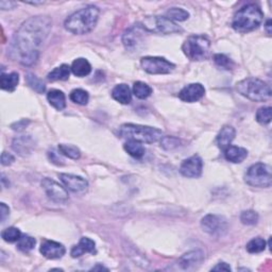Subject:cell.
Listing matches in <instances>:
<instances>
[{
  "instance_id": "8d00e7d4",
  "label": "cell",
  "mask_w": 272,
  "mask_h": 272,
  "mask_svg": "<svg viewBox=\"0 0 272 272\" xmlns=\"http://www.w3.org/2000/svg\"><path fill=\"white\" fill-rule=\"evenodd\" d=\"M214 62L218 67L227 69V70L232 69L234 66L233 61L230 58H227L226 54H221V53L214 55Z\"/></svg>"
},
{
  "instance_id": "f35d334b",
  "label": "cell",
  "mask_w": 272,
  "mask_h": 272,
  "mask_svg": "<svg viewBox=\"0 0 272 272\" xmlns=\"http://www.w3.org/2000/svg\"><path fill=\"white\" fill-rule=\"evenodd\" d=\"M180 146V139L174 136H164L161 139V147L165 150H173Z\"/></svg>"
},
{
  "instance_id": "603a6c76",
  "label": "cell",
  "mask_w": 272,
  "mask_h": 272,
  "mask_svg": "<svg viewBox=\"0 0 272 272\" xmlns=\"http://www.w3.org/2000/svg\"><path fill=\"white\" fill-rule=\"evenodd\" d=\"M47 99L49 103L51 104L54 109L58 111H62L65 109L66 106V98L64 92L59 90H51L48 91Z\"/></svg>"
},
{
  "instance_id": "4dcf8cb0",
  "label": "cell",
  "mask_w": 272,
  "mask_h": 272,
  "mask_svg": "<svg viewBox=\"0 0 272 272\" xmlns=\"http://www.w3.org/2000/svg\"><path fill=\"white\" fill-rule=\"evenodd\" d=\"M166 17L173 21H184L189 17V13L181 8H170L166 12Z\"/></svg>"
},
{
  "instance_id": "60d3db41",
  "label": "cell",
  "mask_w": 272,
  "mask_h": 272,
  "mask_svg": "<svg viewBox=\"0 0 272 272\" xmlns=\"http://www.w3.org/2000/svg\"><path fill=\"white\" fill-rule=\"evenodd\" d=\"M28 124H29V120H27V121L25 119L20 120V121H18V123L12 125V129L15 131H21V130H24Z\"/></svg>"
},
{
  "instance_id": "f546056e",
  "label": "cell",
  "mask_w": 272,
  "mask_h": 272,
  "mask_svg": "<svg viewBox=\"0 0 272 272\" xmlns=\"http://www.w3.org/2000/svg\"><path fill=\"white\" fill-rule=\"evenodd\" d=\"M70 100L73 102L80 104V105H85L88 104L89 99H90V95L87 91L81 90V89H77L74 90L73 91L70 92Z\"/></svg>"
},
{
  "instance_id": "2e32d148",
  "label": "cell",
  "mask_w": 272,
  "mask_h": 272,
  "mask_svg": "<svg viewBox=\"0 0 272 272\" xmlns=\"http://www.w3.org/2000/svg\"><path fill=\"white\" fill-rule=\"evenodd\" d=\"M40 251L48 260H59L65 254L66 249L60 242L53 240H45L42 243Z\"/></svg>"
},
{
  "instance_id": "277c9868",
  "label": "cell",
  "mask_w": 272,
  "mask_h": 272,
  "mask_svg": "<svg viewBox=\"0 0 272 272\" xmlns=\"http://www.w3.org/2000/svg\"><path fill=\"white\" fill-rule=\"evenodd\" d=\"M118 132L120 137L139 141L141 144H153L164 137V133L160 129L135 124H125L119 128Z\"/></svg>"
},
{
  "instance_id": "9c48e42d",
  "label": "cell",
  "mask_w": 272,
  "mask_h": 272,
  "mask_svg": "<svg viewBox=\"0 0 272 272\" xmlns=\"http://www.w3.org/2000/svg\"><path fill=\"white\" fill-rule=\"evenodd\" d=\"M140 65L150 75H167L175 69V64L161 56H144L140 60Z\"/></svg>"
},
{
  "instance_id": "6da1fadb",
  "label": "cell",
  "mask_w": 272,
  "mask_h": 272,
  "mask_svg": "<svg viewBox=\"0 0 272 272\" xmlns=\"http://www.w3.org/2000/svg\"><path fill=\"white\" fill-rule=\"evenodd\" d=\"M51 25L48 16H34L26 20L13 37L10 47L12 58L25 66L33 65L39 59L40 50L48 38Z\"/></svg>"
},
{
  "instance_id": "836d02e7",
  "label": "cell",
  "mask_w": 272,
  "mask_h": 272,
  "mask_svg": "<svg viewBox=\"0 0 272 272\" xmlns=\"http://www.w3.org/2000/svg\"><path fill=\"white\" fill-rule=\"evenodd\" d=\"M26 80H27L28 85H29L32 90L39 92V94H43V92L45 91L46 87H45L44 82H43L41 79H39L37 76H34L32 74H28L26 77Z\"/></svg>"
},
{
  "instance_id": "4fadbf2b",
  "label": "cell",
  "mask_w": 272,
  "mask_h": 272,
  "mask_svg": "<svg viewBox=\"0 0 272 272\" xmlns=\"http://www.w3.org/2000/svg\"><path fill=\"white\" fill-rule=\"evenodd\" d=\"M203 162L199 155H192L182 162L180 173L186 178H199L202 174Z\"/></svg>"
},
{
  "instance_id": "4316f807",
  "label": "cell",
  "mask_w": 272,
  "mask_h": 272,
  "mask_svg": "<svg viewBox=\"0 0 272 272\" xmlns=\"http://www.w3.org/2000/svg\"><path fill=\"white\" fill-rule=\"evenodd\" d=\"M125 150L135 159H140L145 155V147L136 140H128L125 144Z\"/></svg>"
},
{
  "instance_id": "9a60e30c",
  "label": "cell",
  "mask_w": 272,
  "mask_h": 272,
  "mask_svg": "<svg viewBox=\"0 0 272 272\" xmlns=\"http://www.w3.org/2000/svg\"><path fill=\"white\" fill-rule=\"evenodd\" d=\"M205 94V89L202 84L200 83H191L187 87L181 90L179 92V98H180L184 102H196L199 101Z\"/></svg>"
},
{
  "instance_id": "7dc6e473",
  "label": "cell",
  "mask_w": 272,
  "mask_h": 272,
  "mask_svg": "<svg viewBox=\"0 0 272 272\" xmlns=\"http://www.w3.org/2000/svg\"><path fill=\"white\" fill-rule=\"evenodd\" d=\"M91 270H92V271H96V270H105V271H107V268L101 266V265H97V266L92 268Z\"/></svg>"
},
{
  "instance_id": "d590c367",
  "label": "cell",
  "mask_w": 272,
  "mask_h": 272,
  "mask_svg": "<svg viewBox=\"0 0 272 272\" xmlns=\"http://www.w3.org/2000/svg\"><path fill=\"white\" fill-rule=\"evenodd\" d=\"M1 237L6 242H15V241H18L19 238L21 237V233L17 227H12L5 228V230L2 231Z\"/></svg>"
},
{
  "instance_id": "7c38bea8",
  "label": "cell",
  "mask_w": 272,
  "mask_h": 272,
  "mask_svg": "<svg viewBox=\"0 0 272 272\" xmlns=\"http://www.w3.org/2000/svg\"><path fill=\"white\" fill-rule=\"evenodd\" d=\"M42 187L45 190L48 198L56 203H64L68 200L67 190L58 182L51 180V179L45 178L42 181Z\"/></svg>"
},
{
  "instance_id": "f1b7e54d",
  "label": "cell",
  "mask_w": 272,
  "mask_h": 272,
  "mask_svg": "<svg viewBox=\"0 0 272 272\" xmlns=\"http://www.w3.org/2000/svg\"><path fill=\"white\" fill-rule=\"evenodd\" d=\"M267 247L266 240L262 237H255L247 243V251L249 253H261Z\"/></svg>"
},
{
  "instance_id": "d6986e66",
  "label": "cell",
  "mask_w": 272,
  "mask_h": 272,
  "mask_svg": "<svg viewBox=\"0 0 272 272\" xmlns=\"http://www.w3.org/2000/svg\"><path fill=\"white\" fill-rule=\"evenodd\" d=\"M204 260V255L201 251H191L188 253H185L180 260H179V265L183 269H191L198 265L201 264Z\"/></svg>"
},
{
  "instance_id": "8fae6325",
  "label": "cell",
  "mask_w": 272,
  "mask_h": 272,
  "mask_svg": "<svg viewBox=\"0 0 272 272\" xmlns=\"http://www.w3.org/2000/svg\"><path fill=\"white\" fill-rule=\"evenodd\" d=\"M201 227L203 231L210 235H223L227 228V219L220 215L210 214L206 215L201 220Z\"/></svg>"
},
{
  "instance_id": "bcb514c9",
  "label": "cell",
  "mask_w": 272,
  "mask_h": 272,
  "mask_svg": "<svg viewBox=\"0 0 272 272\" xmlns=\"http://www.w3.org/2000/svg\"><path fill=\"white\" fill-rule=\"evenodd\" d=\"M266 30L269 35H271V19H268L266 23Z\"/></svg>"
},
{
  "instance_id": "ee69618b",
  "label": "cell",
  "mask_w": 272,
  "mask_h": 272,
  "mask_svg": "<svg viewBox=\"0 0 272 272\" xmlns=\"http://www.w3.org/2000/svg\"><path fill=\"white\" fill-rule=\"evenodd\" d=\"M15 2H12V1H0V9L1 10H11L13 9L14 6H15Z\"/></svg>"
},
{
  "instance_id": "d6a6232c",
  "label": "cell",
  "mask_w": 272,
  "mask_h": 272,
  "mask_svg": "<svg viewBox=\"0 0 272 272\" xmlns=\"http://www.w3.org/2000/svg\"><path fill=\"white\" fill-rule=\"evenodd\" d=\"M59 151L61 154L65 155V156L69 157V159H73V160L80 159V156H81L80 150L73 145H64V144L59 145Z\"/></svg>"
},
{
  "instance_id": "5bb4252c",
  "label": "cell",
  "mask_w": 272,
  "mask_h": 272,
  "mask_svg": "<svg viewBox=\"0 0 272 272\" xmlns=\"http://www.w3.org/2000/svg\"><path fill=\"white\" fill-rule=\"evenodd\" d=\"M59 178L64 186L70 191L77 192V194H84L89 189V182L82 177L69 174H61Z\"/></svg>"
},
{
  "instance_id": "484cf974",
  "label": "cell",
  "mask_w": 272,
  "mask_h": 272,
  "mask_svg": "<svg viewBox=\"0 0 272 272\" xmlns=\"http://www.w3.org/2000/svg\"><path fill=\"white\" fill-rule=\"evenodd\" d=\"M70 70H71V68L68 65H66V64H63V65L54 68L51 73H49L47 78H48V80L51 82L66 81L69 79Z\"/></svg>"
},
{
  "instance_id": "7a4b0ae2",
  "label": "cell",
  "mask_w": 272,
  "mask_h": 272,
  "mask_svg": "<svg viewBox=\"0 0 272 272\" xmlns=\"http://www.w3.org/2000/svg\"><path fill=\"white\" fill-rule=\"evenodd\" d=\"M100 11L95 5H88L75 12L65 20V29L74 34H87L96 27Z\"/></svg>"
},
{
  "instance_id": "d4e9b609",
  "label": "cell",
  "mask_w": 272,
  "mask_h": 272,
  "mask_svg": "<svg viewBox=\"0 0 272 272\" xmlns=\"http://www.w3.org/2000/svg\"><path fill=\"white\" fill-rule=\"evenodd\" d=\"M19 82V76L17 73H11V74H1L0 77V85L1 89L8 91H13L17 88Z\"/></svg>"
},
{
  "instance_id": "7bdbcfd3",
  "label": "cell",
  "mask_w": 272,
  "mask_h": 272,
  "mask_svg": "<svg viewBox=\"0 0 272 272\" xmlns=\"http://www.w3.org/2000/svg\"><path fill=\"white\" fill-rule=\"evenodd\" d=\"M214 271H231V267L227 263H219L217 266L213 267Z\"/></svg>"
},
{
  "instance_id": "e0dca14e",
  "label": "cell",
  "mask_w": 272,
  "mask_h": 272,
  "mask_svg": "<svg viewBox=\"0 0 272 272\" xmlns=\"http://www.w3.org/2000/svg\"><path fill=\"white\" fill-rule=\"evenodd\" d=\"M12 147L14 151H16L21 156L29 155L34 148V140L29 135L18 136V137L14 138Z\"/></svg>"
},
{
  "instance_id": "30bf717a",
  "label": "cell",
  "mask_w": 272,
  "mask_h": 272,
  "mask_svg": "<svg viewBox=\"0 0 272 272\" xmlns=\"http://www.w3.org/2000/svg\"><path fill=\"white\" fill-rule=\"evenodd\" d=\"M146 30L144 29L141 24H135L123 35V43L126 49L130 51H137L140 47H142L145 43Z\"/></svg>"
},
{
  "instance_id": "ffe728a7",
  "label": "cell",
  "mask_w": 272,
  "mask_h": 272,
  "mask_svg": "<svg viewBox=\"0 0 272 272\" xmlns=\"http://www.w3.org/2000/svg\"><path fill=\"white\" fill-rule=\"evenodd\" d=\"M248 156L247 149L237 147V146H228L225 149V157L227 161L234 163V164H239L245 161Z\"/></svg>"
},
{
  "instance_id": "7402d4cb",
  "label": "cell",
  "mask_w": 272,
  "mask_h": 272,
  "mask_svg": "<svg viewBox=\"0 0 272 272\" xmlns=\"http://www.w3.org/2000/svg\"><path fill=\"white\" fill-rule=\"evenodd\" d=\"M236 131L232 126H225L221 129L217 135V145L221 150H225L231 145V142L235 138Z\"/></svg>"
},
{
  "instance_id": "f6af8a7d",
  "label": "cell",
  "mask_w": 272,
  "mask_h": 272,
  "mask_svg": "<svg viewBox=\"0 0 272 272\" xmlns=\"http://www.w3.org/2000/svg\"><path fill=\"white\" fill-rule=\"evenodd\" d=\"M49 157H50V160H51L52 163L56 164V165H63V161L60 159V157H56V153L54 151L52 152H49Z\"/></svg>"
},
{
  "instance_id": "74e56055",
  "label": "cell",
  "mask_w": 272,
  "mask_h": 272,
  "mask_svg": "<svg viewBox=\"0 0 272 272\" xmlns=\"http://www.w3.org/2000/svg\"><path fill=\"white\" fill-rule=\"evenodd\" d=\"M259 214L256 212L249 210V211H245L242 212L240 215V221L246 226H254L257 224V221H259Z\"/></svg>"
},
{
  "instance_id": "3957f363",
  "label": "cell",
  "mask_w": 272,
  "mask_h": 272,
  "mask_svg": "<svg viewBox=\"0 0 272 272\" xmlns=\"http://www.w3.org/2000/svg\"><path fill=\"white\" fill-rule=\"evenodd\" d=\"M263 19L264 13L259 5L247 4L235 13L232 27L239 33H248L257 29L263 23Z\"/></svg>"
},
{
  "instance_id": "1f68e13d",
  "label": "cell",
  "mask_w": 272,
  "mask_h": 272,
  "mask_svg": "<svg viewBox=\"0 0 272 272\" xmlns=\"http://www.w3.org/2000/svg\"><path fill=\"white\" fill-rule=\"evenodd\" d=\"M35 243H37V240L31 236L24 235L17 241V249L20 250L21 252H30L31 250L34 249Z\"/></svg>"
},
{
  "instance_id": "ab89813d",
  "label": "cell",
  "mask_w": 272,
  "mask_h": 272,
  "mask_svg": "<svg viewBox=\"0 0 272 272\" xmlns=\"http://www.w3.org/2000/svg\"><path fill=\"white\" fill-rule=\"evenodd\" d=\"M15 160V157H14L11 153L8 152H3L1 155V164L3 166H9Z\"/></svg>"
},
{
  "instance_id": "b9f144b4",
  "label": "cell",
  "mask_w": 272,
  "mask_h": 272,
  "mask_svg": "<svg viewBox=\"0 0 272 272\" xmlns=\"http://www.w3.org/2000/svg\"><path fill=\"white\" fill-rule=\"evenodd\" d=\"M0 206H1V223H4L6 217L10 215V209H9V206H6L4 203L0 204Z\"/></svg>"
},
{
  "instance_id": "ac0fdd59",
  "label": "cell",
  "mask_w": 272,
  "mask_h": 272,
  "mask_svg": "<svg viewBox=\"0 0 272 272\" xmlns=\"http://www.w3.org/2000/svg\"><path fill=\"white\" fill-rule=\"evenodd\" d=\"M84 253H96V243L89 237H82L70 252L74 259L82 256Z\"/></svg>"
},
{
  "instance_id": "e575fe53",
  "label": "cell",
  "mask_w": 272,
  "mask_h": 272,
  "mask_svg": "<svg viewBox=\"0 0 272 272\" xmlns=\"http://www.w3.org/2000/svg\"><path fill=\"white\" fill-rule=\"evenodd\" d=\"M272 118V109L270 106H264L256 113V120L261 125H268Z\"/></svg>"
},
{
  "instance_id": "52a82bcc",
  "label": "cell",
  "mask_w": 272,
  "mask_h": 272,
  "mask_svg": "<svg viewBox=\"0 0 272 272\" xmlns=\"http://www.w3.org/2000/svg\"><path fill=\"white\" fill-rule=\"evenodd\" d=\"M245 181L248 185L253 186V187H270L272 184L271 167L264 163L254 164L247 170Z\"/></svg>"
},
{
  "instance_id": "44dd1931",
  "label": "cell",
  "mask_w": 272,
  "mask_h": 272,
  "mask_svg": "<svg viewBox=\"0 0 272 272\" xmlns=\"http://www.w3.org/2000/svg\"><path fill=\"white\" fill-rule=\"evenodd\" d=\"M112 97L114 100L121 104H129L132 100V92L127 84H118L112 91Z\"/></svg>"
},
{
  "instance_id": "8992f818",
  "label": "cell",
  "mask_w": 272,
  "mask_h": 272,
  "mask_svg": "<svg viewBox=\"0 0 272 272\" xmlns=\"http://www.w3.org/2000/svg\"><path fill=\"white\" fill-rule=\"evenodd\" d=\"M184 54L191 61H203L209 58L211 41L204 35H190L182 46Z\"/></svg>"
},
{
  "instance_id": "cb8c5ba5",
  "label": "cell",
  "mask_w": 272,
  "mask_h": 272,
  "mask_svg": "<svg viewBox=\"0 0 272 272\" xmlns=\"http://www.w3.org/2000/svg\"><path fill=\"white\" fill-rule=\"evenodd\" d=\"M70 68L75 76L80 78L89 76L91 71V66L90 62L87 59H83V58H79L75 60L73 64H71Z\"/></svg>"
},
{
  "instance_id": "ba28073f",
  "label": "cell",
  "mask_w": 272,
  "mask_h": 272,
  "mask_svg": "<svg viewBox=\"0 0 272 272\" xmlns=\"http://www.w3.org/2000/svg\"><path fill=\"white\" fill-rule=\"evenodd\" d=\"M147 32L157 34H173L182 32V28L166 16H148L141 24Z\"/></svg>"
},
{
  "instance_id": "5b68a950",
  "label": "cell",
  "mask_w": 272,
  "mask_h": 272,
  "mask_svg": "<svg viewBox=\"0 0 272 272\" xmlns=\"http://www.w3.org/2000/svg\"><path fill=\"white\" fill-rule=\"evenodd\" d=\"M236 89L241 96L257 102L267 101L272 94L270 85L257 78L243 79L236 84Z\"/></svg>"
},
{
  "instance_id": "83f0119b",
  "label": "cell",
  "mask_w": 272,
  "mask_h": 272,
  "mask_svg": "<svg viewBox=\"0 0 272 272\" xmlns=\"http://www.w3.org/2000/svg\"><path fill=\"white\" fill-rule=\"evenodd\" d=\"M133 94L138 99H146L152 94V89L145 82H135L133 85Z\"/></svg>"
}]
</instances>
